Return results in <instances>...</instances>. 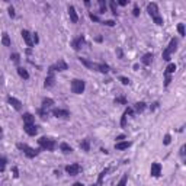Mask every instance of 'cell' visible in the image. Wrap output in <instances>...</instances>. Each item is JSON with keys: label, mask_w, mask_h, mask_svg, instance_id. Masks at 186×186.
Returning <instances> with one entry per match:
<instances>
[{"label": "cell", "mask_w": 186, "mask_h": 186, "mask_svg": "<svg viewBox=\"0 0 186 186\" xmlns=\"http://www.w3.org/2000/svg\"><path fill=\"white\" fill-rule=\"evenodd\" d=\"M147 12H149V15L153 18V21H154V23L156 25H163V18L160 16V13H158V6H157V3H149L147 4Z\"/></svg>", "instance_id": "obj_1"}, {"label": "cell", "mask_w": 186, "mask_h": 186, "mask_svg": "<svg viewBox=\"0 0 186 186\" xmlns=\"http://www.w3.org/2000/svg\"><path fill=\"white\" fill-rule=\"evenodd\" d=\"M38 144L42 150H47V151H54L57 147V143L51 138H47V137H41L38 140Z\"/></svg>", "instance_id": "obj_2"}, {"label": "cell", "mask_w": 186, "mask_h": 186, "mask_svg": "<svg viewBox=\"0 0 186 186\" xmlns=\"http://www.w3.org/2000/svg\"><path fill=\"white\" fill-rule=\"evenodd\" d=\"M16 147L21 150V151H23V154H25L28 158H34V157H37L38 154H39V150L32 149V147H29L28 144H22V143H18V144H16Z\"/></svg>", "instance_id": "obj_3"}, {"label": "cell", "mask_w": 186, "mask_h": 186, "mask_svg": "<svg viewBox=\"0 0 186 186\" xmlns=\"http://www.w3.org/2000/svg\"><path fill=\"white\" fill-rule=\"evenodd\" d=\"M176 47H178V39L172 38L170 42H169V45H167V48L163 51V60L164 61H169L170 60V55L176 51Z\"/></svg>", "instance_id": "obj_4"}, {"label": "cell", "mask_w": 186, "mask_h": 186, "mask_svg": "<svg viewBox=\"0 0 186 186\" xmlns=\"http://www.w3.org/2000/svg\"><path fill=\"white\" fill-rule=\"evenodd\" d=\"M84 87H86V83L84 80H80V79H74L71 81V92L74 95H81L84 92Z\"/></svg>", "instance_id": "obj_5"}, {"label": "cell", "mask_w": 186, "mask_h": 186, "mask_svg": "<svg viewBox=\"0 0 186 186\" xmlns=\"http://www.w3.org/2000/svg\"><path fill=\"white\" fill-rule=\"evenodd\" d=\"M55 84V77H54V70L50 67L48 69V76L45 77V81H44V87H52Z\"/></svg>", "instance_id": "obj_6"}, {"label": "cell", "mask_w": 186, "mask_h": 186, "mask_svg": "<svg viewBox=\"0 0 186 186\" xmlns=\"http://www.w3.org/2000/svg\"><path fill=\"white\" fill-rule=\"evenodd\" d=\"M51 69H52L54 71H66V70H69V64H67L63 58H60L54 66H51Z\"/></svg>", "instance_id": "obj_7"}, {"label": "cell", "mask_w": 186, "mask_h": 186, "mask_svg": "<svg viewBox=\"0 0 186 186\" xmlns=\"http://www.w3.org/2000/svg\"><path fill=\"white\" fill-rule=\"evenodd\" d=\"M23 131L31 137H35L38 134V128L35 127V124H23Z\"/></svg>", "instance_id": "obj_8"}, {"label": "cell", "mask_w": 186, "mask_h": 186, "mask_svg": "<svg viewBox=\"0 0 186 186\" xmlns=\"http://www.w3.org/2000/svg\"><path fill=\"white\" fill-rule=\"evenodd\" d=\"M150 175H151L153 178H158V176L161 175V164H160V163H157V161H154V163L151 164Z\"/></svg>", "instance_id": "obj_9"}, {"label": "cell", "mask_w": 186, "mask_h": 186, "mask_svg": "<svg viewBox=\"0 0 186 186\" xmlns=\"http://www.w3.org/2000/svg\"><path fill=\"white\" fill-rule=\"evenodd\" d=\"M21 35H22V38H23V41L26 42L28 48H32V47H34V41H32V35L29 34V31L23 29V31L21 32Z\"/></svg>", "instance_id": "obj_10"}, {"label": "cell", "mask_w": 186, "mask_h": 186, "mask_svg": "<svg viewBox=\"0 0 186 186\" xmlns=\"http://www.w3.org/2000/svg\"><path fill=\"white\" fill-rule=\"evenodd\" d=\"M66 172H67L70 176H76V175H79V172H80V166H79V163L69 164V166L66 167Z\"/></svg>", "instance_id": "obj_11"}, {"label": "cell", "mask_w": 186, "mask_h": 186, "mask_svg": "<svg viewBox=\"0 0 186 186\" xmlns=\"http://www.w3.org/2000/svg\"><path fill=\"white\" fill-rule=\"evenodd\" d=\"M83 44H84V35H79L77 38H74V39L71 41V47L74 48L76 51H79V50L81 48Z\"/></svg>", "instance_id": "obj_12"}, {"label": "cell", "mask_w": 186, "mask_h": 186, "mask_svg": "<svg viewBox=\"0 0 186 186\" xmlns=\"http://www.w3.org/2000/svg\"><path fill=\"white\" fill-rule=\"evenodd\" d=\"M7 102L13 106V109H16V111H21V109H22V103H21L19 99H16V98H13V96H9V98H7Z\"/></svg>", "instance_id": "obj_13"}, {"label": "cell", "mask_w": 186, "mask_h": 186, "mask_svg": "<svg viewBox=\"0 0 186 186\" xmlns=\"http://www.w3.org/2000/svg\"><path fill=\"white\" fill-rule=\"evenodd\" d=\"M52 115L55 118H69L70 112L66 111V109H52Z\"/></svg>", "instance_id": "obj_14"}, {"label": "cell", "mask_w": 186, "mask_h": 186, "mask_svg": "<svg viewBox=\"0 0 186 186\" xmlns=\"http://www.w3.org/2000/svg\"><path fill=\"white\" fill-rule=\"evenodd\" d=\"M134 113V109L132 108H127L125 112L122 113V118H121V127H125L127 125V118H128V115H132Z\"/></svg>", "instance_id": "obj_15"}, {"label": "cell", "mask_w": 186, "mask_h": 186, "mask_svg": "<svg viewBox=\"0 0 186 186\" xmlns=\"http://www.w3.org/2000/svg\"><path fill=\"white\" fill-rule=\"evenodd\" d=\"M80 60V63L83 64V66H86L87 69H92V70H96V67H98V63H93V61H89V60H86V58H79Z\"/></svg>", "instance_id": "obj_16"}, {"label": "cell", "mask_w": 186, "mask_h": 186, "mask_svg": "<svg viewBox=\"0 0 186 186\" xmlns=\"http://www.w3.org/2000/svg\"><path fill=\"white\" fill-rule=\"evenodd\" d=\"M69 15H70V19H71L73 23L79 22V16H77V12H76L74 6H69Z\"/></svg>", "instance_id": "obj_17"}, {"label": "cell", "mask_w": 186, "mask_h": 186, "mask_svg": "<svg viewBox=\"0 0 186 186\" xmlns=\"http://www.w3.org/2000/svg\"><path fill=\"white\" fill-rule=\"evenodd\" d=\"M109 172V167H106L105 170H102L100 173H99V178H98V182L95 183L93 186H102V183H103V179H105V176H106V173Z\"/></svg>", "instance_id": "obj_18"}, {"label": "cell", "mask_w": 186, "mask_h": 186, "mask_svg": "<svg viewBox=\"0 0 186 186\" xmlns=\"http://www.w3.org/2000/svg\"><path fill=\"white\" fill-rule=\"evenodd\" d=\"M22 119H23V124H34V122H35V116H34L32 113H29V112L23 113Z\"/></svg>", "instance_id": "obj_19"}, {"label": "cell", "mask_w": 186, "mask_h": 186, "mask_svg": "<svg viewBox=\"0 0 186 186\" xmlns=\"http://www.w3.org/2000/svg\"><path fill=\"white\" fill-rule=\"evenodd\" d=\"M52 105H54V100H52L51 98H45V99H42V106H41V108L47 111V109L51 108Z\"/></svg>", "instance_id": "obj_20"}, {"label": "cell", "mask_w": 186, "mask_h": 186, "mask_svg": "<svg viewBox=\"0 0 186 186\" xmlns=\"http://www.w3.org/2000/svg\"><path fill=\"white\" fill-rule=\"evenodd\" d=\"M128 147H131V141H119V143L115 144V149L116 150H125Z\"/></svg>", "instance_id": "obj_21"}, {"label": "cell", "mask_w": 186, "mask_h": 186, "mask_svg": "<svg viewBox=\"0 0 186 186\" xmlns=\"http://www.w3.org/2000/svg\"><path fill=\"white\" fill-rule=\"evenodd\" d=\"M141 61H143V64L150 66V64H151V61H153V52H147V54H144V55H143V58H141Z\"/></svg>", "instance_id": "obj_22"}, {"label": "cell", "mask_w": 186, "mask_h": 186, "mask_svg": "<svg viewBox=\"0 0 186 186\" xmlns=\"http://www.w3.org/2000/svg\"><path fill=\"white\" fill-rule=\"evenodd\" d=\"M96 70L98 71H100V73H108L109 71V66L108 64H105V63H98V67H96Z\"/></svg>", "instance_id": "obj_23"}, {"label": "cell", "mask_w": 186, "mask_h": 186, "mask_svg": "<svg viewBox=\"0 0 186 186\" xmlns=\"http://www.w3.org/2000/svg\"><path fill=\"white\" fill-rule=\"evenodd\" d=\"M60 150H61L63 153L69 154V153H71V151H73V147H71L70 144H67V143H61V144H60Z\"/></svg>", "instance_id": "obj_24"}, {"label": "cell", "mask_w": 186, "mask_h": 186, "mask_svg": "<svg viewBox=\"0 0 186 186\" xmlns=\"http://www.w3.org/2000/svg\"><path fill=\"white\" fill-rule=\"evenodd\" d=\"M144 109H146V102H137L134 106V112H137V113H141Z\"/></svg>", "instance_id": "obj_25"}, {"label": "cell", "mask_w": 186, "mask_h": 186, "mask_svg": "<svg viewBox=\"0 0 186 186\" xmlns=\"http://www.w3.org/2000/svg\"><path fill=\"white\" fill-rule=\"evenodd\" d=\"M1 44L4 45V47H10L12 45V41H10V37L4 32L3 35H1Z\"/></svg>", "instance_id": "obj_26"}, {"label": "cell", "mask_w": 186, "mask_h": 186, "mask_svg": "<svg viewBox=\"0 0 186 186\" xmlns=\"http://www.w3.org/2000/svg\"><path fill=\"white\" fill-rule=\"evenodd\" d=\"M18 74L21 76L22 79H25V80H28V79H29V73H28L25 69H22V67H18Z\"/></svg>", "instance_id": "obj_27"}, {"label": "cell", "mask_w": 186, "mask_h": 186, "mask_svg": "<svg viewBox=\"0 0 186 186\" xmlns=\"http://www.w3.org/2000/svg\"><path fill=\"white\" fill-rule=\"evenodd\" d=\"M80 149L84 150V151H89V150H90V141H89V140H81Z\"/></svg>", "instance_id": "obj_28"}, {"label": "cell", "mask_w": 186, "mask_h": 186, "mask_svg": "<svg viewBox=\"0 0 186 186\" xmlns=\"http://www.w3.org/2000/svg\"><path fill=\"white\" fill-rule=\"evenodd\" d=\"M176 71V64L175 63H170L167 67H166V74L169 76V74H172V73H175Z\"/></svg>", "instance_id": "obj_29"}, {"label": "cell", "mask_w": 186, "mask_h": 186, "mask_svg": "<svg viewBox=\"0 0 186 186\" xmlns=\"http://www.w3.org/2000/svg\"><path fill=\"white\" fill-rule=\"evenodd\" d=\"M127 180H128V173H125V175L121 178V180L118 182L116 186H127Z\"/></svg>", "instance_id": "obj_30"}, {"label": "cell", "mask_w": 186, "mask_h": 186, "mask_svg": "<svg viewBox=\"0 0 186 186\" xmlns=\"http://www.w3.org/2000/svg\"><path fill=\"white\" fill-rule=\"evenodd\" d=\"M115 103L127 105V98H125V96H119V98H115Z\"/></svg>", "instance_id": "obj_31"}, {"label": "cell", "mask_w": 186, "mask_h": 186, "mask_svg": "<svg viewBox=\"0 0 186 186\" xmlns=\"http://www.w3.org/2000/svg\"><path fill=\"white\" fill-rule=\"evenodd\" d=\"M178 32H179L182 37H185V35H186V32H185V25H183V23H179V25H178Z\"/></svg>", "instance_id": "obj_32"}, {"label": "cell", "mask_w": 186, "mask_h": 186, "mask_svg": "<svg viewBox=\"0 0 186 186\" xmlns=\"http://www.w3.org/2000/svg\"><path fill=\"white\" fill-rule=\"evenodd\" d=\"M10 60H12L15 64H19V61H21V57H19V54H12V55H10Z\"/></svg>", "instance_id": "obj_33"}, {"label": "cell", "mask_w": 186, "mask_h": 186, "mask_svg": "<svg viewBox=\"0 0 186 186\" xmlns=\"http://www.w3.org/2000/svg\"><path fill=\"white\" fill-rule=\"evenodd\" d=\"M6 158L4 157H0V172H4V169H6Z\"/></svg>", "instance_id": "obj_34"}, {"label": "cell", "mask_w": 186, "mask_h": 186, "mask_svg": "<svg viewBox=\"0 0 186 186\" xmlns=\"http://www.w3.org/2000/svg\"><path fill=\"white\" fill-rule=\"evenodd\" d=\"M99 7H100V12H99V13H105V10H106V3H105L103 0H99Z\"/></svg>", "instance_id": "obj_35"}, {"label": "cell", "mask_w": 186, "mask_h": 186, "mask_svg": "<svg viewBox=\"0 0 186 186\" xmlns=\"http://www.w3.org/2000/svg\"><path fill=\"white\" fill-rule=\"evenodd\" d=\"M170 141H172V137H170L169 134H166V135H164V140H163V144H164V146H169Z\"/></svg>", "instance_id": "obj_36"}, {"label": "cell", "mask_w": 186, "mask_h": 186, "mask_svg": "<svg viewBox=\"0 0 186 186\" xmlns=\"http://www.w3.org/2000/svg\"><path fill=\"white\" fill-rule=\"evenodd\" d=\"M119 81H121L122 84H125V86H127V84H129V79H128V77H124V76H121V77H119Z\"/></svg>", "instance_id": "obj_37"}, {"label": "cell", "mask_w": 186, "mask_h": 186, "mask_svg": "<svg viewBox=\"0 0 186 186\" xmlns=\"http://www.w3.org/2000/svg\"><path fill=\"white\" fill-rule=\"evenodd\" d=\"M7 12H9V16L10 18H15V9H13V6H9Z\"/></svg>", "instance_id": "obj_38"}, {"label": "cell", "mask_w": 186, "mask_h": 186, "mask_svg": "<svg viewBox=\"0 0 186 186\" xmlns=\"http://www.w3.org/2000/svg\"><path fill=\"white\" fill-rule=\"evenodd\" d=\"M89 18H90L93 22H99V16H98V15H93V13H90V15H89Z\"/></svg>", "instance_id": "obj_39"}, {"label": "cell", "mask_w": 186, "mask_h": 186, "mask_svg": "<svg viewBox=\"0 0 186 186\" xmlns=\"http://www.w3.org/2000/svg\"><path fill=\"white\" fill-rule=\"evenodd\" d=\"M38 113H39V115H41V118H45V116H47V115H48V112L45 111V109H42V108H41V109H39V111H38Z\"/></svg>", "instance_id": "obj_40"}, {"label": "cell", "mask_w": 186, "mask_h": 186, "mask_svg": "<svg viewBox=\"0 0 186 186\" xmlns=\"http://www.w3.org/2000/svg\"><path fill=\"white\" fill-rule=\"evenodd\" d=\"M32 41H34V45L39 42V38H38V34H37V32H35V34H32Z\"/></svg>", "instance_id": "obj_41"}, {"label": "cell", "mask_w": 186, "mask_h": 186, "mask_svg": "<svg viewBox=\"0 0 186 186\" xmlns=\"http://www.w3.org/2000/svg\"><path fill=\"white\" fill-rule=\"evenodd\" d=\"M111 10L113 15H116V4H115V1H111Z\"/></svg>", "instance_id": "obj_42"}, {"label": "cell", "mask_w": 186, "mask_h": 186, "mask_svg": "<svg viewBox=\"0 0 186 186\" xmlns=\"http://www.w3.org/2000/svg\"><path fill=\"white\" fill-rule=\"evenodd\" d=\"M132 15H134L135 18L140 15V9H138V6H135V7H134V10H132Z\"/></svg>", "instance_id": "obj_43"}, {"label": "cell", "mask_w": 186, "mask_h": 186, "mask_svg": "<svg viewBox=\"0 0 186 186\" xmlns=\"http://www.w3.org/2000/svg\"><path fill=\"white\" fill-rule=\"evenodd\" d=\"M170 81H172V79H170V76H167V74H166V81H164V86L167 87V86L170 84Z\"/></svg>", "instance_id": "obj_44"}, {"label": "cell", "mask_w": 186, "mask_h": 186, "mask_svg": "<svg viewBox=\"0 0 186 186\" xmlns=\"http://www.w3.org/2000/svg\"><path fill=\"white\" fill-rule=\"evenodd\" d=\"M103 25H106V26H113V25H115V22H113V21H105V22H103Z\"/></svg>", "instance_id": "obj_45"}, {"label": "cell", "mask_w": 186, "mask_h": 186, "mask_svg": "<svg viewBox=\"0 0 186 186\" xmlns=\"http://www.w3.org/2000/svg\"><path fill=\"white\" fill-rule=\"evenodd\" d=\"M13 176H15V178H19V172H18V167H13Z\"/></svg>", "instance_id": "obj_46"}, {"label": "cell", "mask_w": 186, "mask_h": 186, "mask_svg": "<svg viewBox=\"0 0 186 186\" xmlns=\"http://www.w3.org/2000/svg\"><path fill=\"white\" fill-rule=\"evenodd\" d=\"M185 149H186V146H182V147H180V156H182V157L185 156Z\"/></svg>", "instance_id": "obj_47"}, {"label": "cell", "mask_w": 186, "mask_h": 186, "mask_svg": "<svg viewBox=\"0 0 186 186\" xmlns=\"http://www.w3.org/2000/svg\"><path fill=\"white\" fill-rule=\"evenodd\" d=\"M116 54H118V55H119V58H124V55H122V51H121V50H119V48H118V50H116Z\"/></svg>", "instance_id": "obj_48"}, {"label": "cell", "mask_w": 186, "mask_h": 186, "mask_svg": "<svg viewBox=\"0 0 186 186\" xmlns=\"http://www.w3.org/2000/svg\"><path fill=\"white\" fill-rule=\"evenodd\" d=\"M156 108H158V103H157V102H154V103H153V106H151L150 109H151V111H154Z\"/></svg>", "instance_id": "obj_49"}, {"label": "cell", "mask_w": 186, "mask_h": 186, "mask_svg": "<svg viewBox=\"0 0 186 186\" xmlns=\"http://www.w3.org/2000/svg\"><path fill=\"white\" fill-rule=\"evenodd\" d=\"M119 4H121V6H125V4H127V0H119Z\"/></svg>", "instance_id": "obj_50"}, {"label": "cell", "mask_w": 186, "mask_h": 186, "mask_svg": "<svg viewBox=\"0 0 186 186\" xmlns=\"http://www.w3.org/2000/svg\"><path fill=\"white\" fill-rule=\"evenodd\" d=\"M124 138H125V137H124V135H119V137H118V138H116V140H118V141H121V140H124Z\"/></svg>", "instance_id": "obj_51"}, {"label": "cell", "mask_w": 186, "mask_h": 186, "mask_svg": "<svg viewBox=\"0 0 186 186\" xmlns=\"http://www.w3.org/2000/svg\"><path fill=\"white\" fill-rule=\"evenodd\" d=\"M96 41L98 42H102V37H96Z\"/></svg>", "instance_id": "obj_52"}, {"label": "cell", "mask_w": 186, "mask_h": 186, "mask_svg": "<svg viewBox=\"0 0 186 186\" xmlns=\"http://www.w3.org/2000/svg\"><path fill=\"white\" fill-rule=\"evenodd\" d=\"M73 186H84V185H83V183H79V182H77V183H74Z\"/></svg>", "instance_id": "obj_53"}]
</instances>
